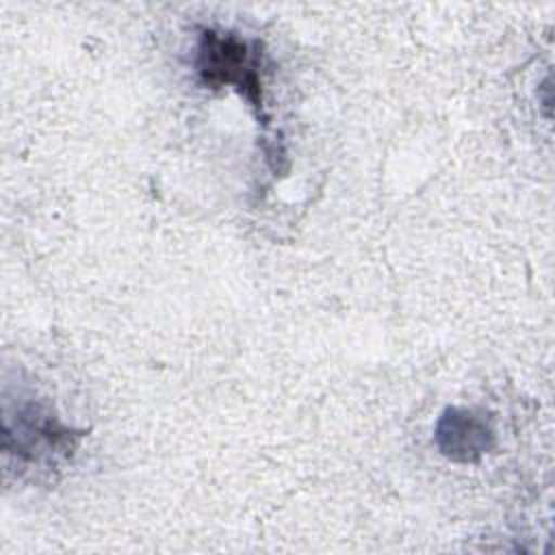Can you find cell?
Segmentation results:
<instances>
[{"instance_id":"cell-1","label":"cell","mask_w":555,"mask_h":555,"mask_svg":"<svg viewBox=\"0 0 555 555\" xmlns=\"http://www.w3.org/2000/svg\"><path fill=\"white\" fill-rule=\"evenodd\" d=\"M199 72L210 85L234 82L256 100L258 78H256V59L251 56L249 43L236 37H223L212 30L202 35L199 46Z\"/></svg>"},{"instance_id":"cell-2","label":"cell","mask_w":555,"mask_h":555,"mask_svg":"<svg viewBox=\"0 0 555 555\" xmlns=\"http://www.w3.org/2000/svg\"><path fill=\"white\" fill-rule=\"evenodd\" d=\"M453 416H447L444 423L451 425L449 434H451V451L453 453H464V457H468V442L473 444L475 451H481L486 444V427L479 425L477 421L468 418V414L457 416V412H451Z\"/></svg>"}]
</instances>
